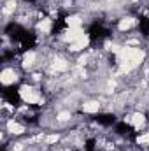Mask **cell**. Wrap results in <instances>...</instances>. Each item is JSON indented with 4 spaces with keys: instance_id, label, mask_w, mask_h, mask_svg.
I'll list each match as a JSON object with an SVG mask.
<instances>
[{
    "instance_id": "obj_3",
    "label": "cell",
    "mask_w": 149,
    "mask_h": 151,
    "mask_svg": "<svg viewBox=\"0 0 149 151\" xmlns=\"http://www.w3.org/2000/svg\"><path fill=\"white\" fill-rule=\"evenodd\" d=\"M135 23H137L139 34L144 39H149V14H139L137 19H135Z\"/></svg>"
},
{
    "instance_id": "obj_1",
    "label": "cell",
    "mask_w": 149,
    "mask_h": 151,
    "mask_svg": "<svg viewBox=\"0 0 149 151\" xmlns=\"http://www.w3.org/2000/svg\"><path fill=\"white\" fill-rule=\"evenodd\" d=\"M111 35H112L111 27L105 21H102V19H95L88 27V30H86V37L90 40V44H102L104 40H107Z\"/></svg>"
},
{
    "instance_id": "obj_4",
    "label": "cell",
    "mask_w": 149,
    "mask_h": 151,
    "mask_svg": "<svg viewBox=\"0 0 149 151\" xmlns=\"http://www.w3.org/2000/svg\"><path fill=\"white\" fill-rule=\"evenodd\" d=\"M23 2H25V4H30V5H37L40 0H23Z\"/></svg>"
},
{
    "instance_id": "obj_2",
    "label": "cell",
    "mask_w": 149,
    "mask_h": 151,
    "mask_svg": "<svg viewBox=\"0 0 149 151\" xmlns=\"http://www.w3.org/2000/svg\"><path fill=\"white\" fill-rule=\"evenodd\" d=\"M91 119H93L95 123H98L100 127H105V128L114 127V125L117 123V118H116L114 113H95L91 116Z\"/></svg>"
}]
</instances>
